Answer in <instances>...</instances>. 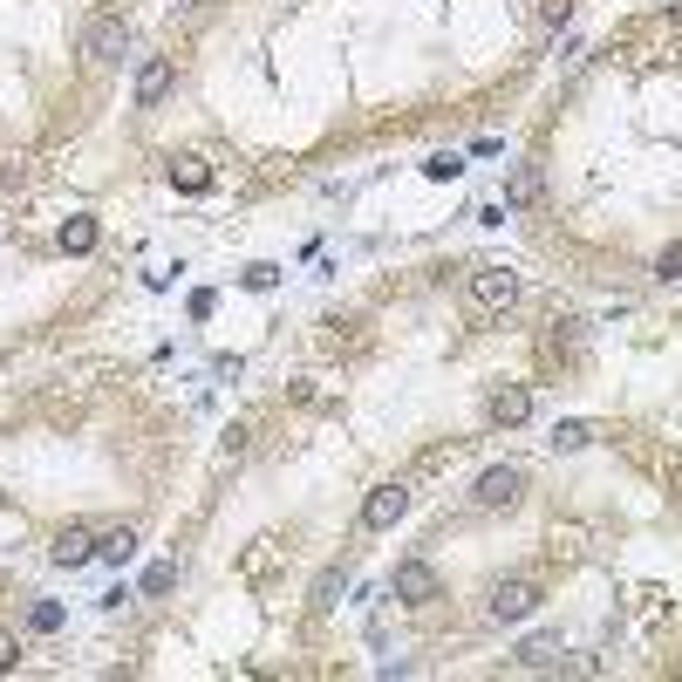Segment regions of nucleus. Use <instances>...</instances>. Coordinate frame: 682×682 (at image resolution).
Returning <instances> with one entry per match:
<instances>
[{"label": "nucleus", "mask_w": 682, "mask_h": 682, "mask_svg": "<svg viewBox=\"0 0 682 682\" xmlns=\"http://www.w3.org/2000/svg\"><path fill=\"white\" fill-rule=\"evenodd\" d=\"M464 294H471V307H485V314H505V307L519 301V273L512 266H478L464 280Z\"/></svg>", "instance_id": "1"}, {"label": "nucleus", "mask_w": 682, "mask_h": 682, "mask_svg": "<svg viewBox=\"0 0 682 682\" xmlns=\"http://www.w3.org/2000/svg\"><path fill=\"white\" fill-rule=\"evenodd\" d=\"M519 492H526V471H519V464H492V471H478V485H471V498H478L485 512L519 505Z\"/></svg>", "instance_id": "2"}, {"label": "nucleus", "mask_w": 682, "mask_h": 682, "mask_svg": "<svg viewBox=\"0 0 682 682\" xmlns=\"http://www.w3.org/2000/svg\"><path fill=\"white\" fill-rule=\"evenodd\" d=\"M82 55H89L96 69L123 62V55H130V28H123V21H89V28H82Z\"/></svg>", "instance_id": "3"}, {"label": "nucleus", "mask_w": 682, "mask_h": 682, "mask_svg": "<svg viewBox=\"0 0 682 682\" xmlns=\"http://www.w3.org/2000/svg\"><path fill=\"white\" fill-rule=\"evenodd\" d=\"M389 594H396L403 607L437 601V567H430V560H403V567L389 573Z\"/></svg>", "instance_id": "4"}, {"label": "nucleus", "mask_w": 682, "mask_h": 682, "mask_svg": "<svg viewBox=\"0 0 682 682\" xmlns=\"http://www.w3.org/2000/svg\"><path fill=\"white\" fill-rule=\"evenodd\" d=\"M403 512H410V492H403V485H376V492L362 498V526L369 532H389Z\"/></svg>", "instance_id": "5"}, {"label": "nucleus", "mask_w": 682, "mask_h": 682, "mask_svg": "<svg viewBox=\"0 0 682 682\" xmlns=\"http://www.w3.org/2000/svg\"><path fill=\"white\" fill-rule=\"evenodd\" d=\"M539 607V580H498L492 587V621H526Z\"/></svg>", "instance_id": "6"}, {"label": "nucleus", "mask_w": 682, "mask_h": 682, "mask_svg": "<svg viewBox=\"0 0 682 682\" xmlns=\"http://www.w3.org/2000/svg\"><path fill=\"white\" fill-rule=\"evenodd\" d=\"M171 82H178V69H171V55H151V62L137 69V110H157V103L171 96Z\"/></svg>", "instance_id": "7"}, {"label": "nucleus", "mask_w": 682, "mask_h": 682, "mask_svg": "<svg viewBox=\"0 0 682 682\" xmlns=\"http://www.w3.org/2000/svg\"><path fill=\"white\" fill-rule=\"evenodd\" d=\"M96 560V526H62L55 532V567H89Z\"/></svg>", "instance_id": "8"}, {"label": "nucleus", "mask_w": 682, "mask_h": 682, "mask_svg": "<svg viewBox=\"0 0 682 682\" xmlns=\"http://www.w3.org/2000/svg\"><path fill=\"white\" fill-rule=\"evenodd\" d=\"M539 198H546V171H539V164H512V178H505V205L526 212V205H539Z\"/></svg>", "instance_id": "9"}, {"label": "nucleus", "mask_w": 682, "mask_h": 682, "mask_svg": "<svg viewBox=\"0 0 682 682\" xmlns=\"http://www.w3.org/2000/svg\"><path fill=\"white\" fill-rule=\"evenodd\" d=\"M485 410H492V423H505V430H512V423H526V417H532V396L519 389V382H498Z\"/></svg>", "instance_id": "10"}, {"label": "nucleus", "mask_w": 682, "mask_h": 682, "mask_svg": "<svg viewBox=\"0 0 682 682\" xmlns=\"http://www.w3.org/2000/svg\"><path fill=\"white\" fill-rule=\"evenodd\" d=\"M171 185L178 191H212V164H205V157H171Z\"/></svg>", "instance_id": "11"}, {"label": "nucleus", "mask_w": 682, "mask_h": 682, "mask_svg": "<svg viewBox=\"0 0 682 682\" xmlns=\"http://www.w3.org/2000/svg\"><path fill=\"white\" fill-rule=\"evenodd\" d=\"M137 553V526H110L103 532V546H96V560H110V567H123Z\"/></svg>", "instance_id": "12"}, {"label": "nucleus", "mask_w": 682, "mask_h": 682, "mask_svg": "<svg viewBox=\"0 0 682 682\" xmlns=\"http://www.w3.org/2000/svg\"><path fill=\"white\" fill-rule=\"evenodd\" d=\"M519 669H560V642H553V635H532V642H519Z\"/></svg>", "instance_id": "13"}, {"label": "nucleus", "mask_w": 682, "mask_h": 682, "mask_svg": "<svg viewBox=\"0 0 682 682\" xmlns=\"http://www.w3.org/2000/svg\"><path fill=\"white\" fill-rule=\"evenodd\" d=\"M587 444H594V423H580V417L553 423V451H587Z\"/></svg>", "instance_id": "14"}, {"label": "nucleus", "mask_w": 682, "mask_h": 682, "mask_svg": "<svg viewBox=\"0 0 682 682\" xmlns=\"http://www.w3.org/2000/svg\"><path fill=\"white\" fill-rule=\"evenodd\" d=\"M62 253H96V219H69V226H62Z\"/></svg>", "instance_id": "15"}, {"label": "nucleus", "mask_w": 682, "mask_h": 682, "mask_svg": "<svg viewBox=\"0 0 682 682\" xmlns=\"http://www.w3.org/2000/svg\"><path fill=\"white\" fill-rule=\"evenodd\" d=\"M348 587V567H328L321 580H314V607H335V594Z\"/></svg>", "instance_id": "16"}, {"label": "nucleus", "mask_w": 682, "mask_h": 682, "mask_svg": "<svg viewBox=\"0 0 682 682\" xmlns=\"http://www.w3.org/2000/svg\"><path fill=\"white\" fill-rule=\"evenodd\" d=\"M28 628H35V635H55V628H62V607H55V601H35V607H28Z\"/></svg>", "instance_id": "17"}, {"label": "nucleus", "mask_w": 682, "mask_h": 682, "mask_svg": "<svg viewBox=\"0 0 682 682\" xmlns=\"http://www.w3.org/2000/svg\"><path fill=\"white\" fill-rule=\"evenodd\" d=\"M457 171H464V157H457V151H437L430 164H423V178H437V185H444V178H457Z\"/></svg>", "instance_id": "18"}, {"label": "nucleus", "mask_w": 682, "mask_h": 682, "mask_svg": "<svg viewBox=\"0 0 682 682\" xmlns=\"http://www.w3.org/2000/svg\"><path fill=\"white\" fill-rule=\"evenodd\" d=\"M171 580H178V567L157 560V567H144V594H171Z\"/></svg>", "instance_id": "19"}, {"label": "nucleus", "mask_w": 682, "mask_h": 682, "mask_svg": "<svg viewBox=\"0 0 682 682\" xmlns=\"http://www.w3.org/2000/svg\"><path fill=\"white\" fill-rule=\"evenodd\" d=\"M239 280H246V287H253V294H266V287H273V280H280V266H266V260H253V266H246V273H239Z\"/></svg>", "instance_id": "20"}, {"label": "nucleus", "mask_w": 682, "mask_h": 682, "mask_svg": "<svg viewBox=\"0 0 682 682\" xmlns=\"http://www.w3.org/2000/svg\"><path fill=\"white\" fill-rule=\"evenodd\" d=\"M676 273H682V239L662 246V260H655V280H676Z\"/></svg>", "instance_id": "21"}, {"label": "nucleus", "mask_w": 682, "mask_h": 682, "mask_svg": "<svg viewBox=\"0 0 682 682\" xmlns=\"http://www.w3.org/2000/svg\"><path fill=\"white\" fill-rule=\"evenodd\" d=\"M212 307H219V294H212V287H198V294H191V321H205Z\"/></svg>", "instance_id": "22"}, {"label": "nucleus", "mask_w": 682, "mask_h": 682, "mask_svg": "<svg viewBox=\"0 0 682 682\" xmlns=\"http://www.w3.org/2000/svg\"><path fill=\"white\" fill-rule=\"evenodd\" d=\"M14 662H21V655H14V642H7V635H0V676H7V669H14Z\"/></svg>", "instance_id": "23"}, {"label": "nucleus", "mask_w": 682, "mask_h": 682, "mask_svg": "<svg viewBox=\"0 0 682 682\" xmlns=\"http://www.w3.org/2000/svg\"><path fill=\"white\" fill-rule=\"evenodd\" d=\"M669 28H682V7H669Z\"/></svg>", "instance_id": "24"}]
</instances>
